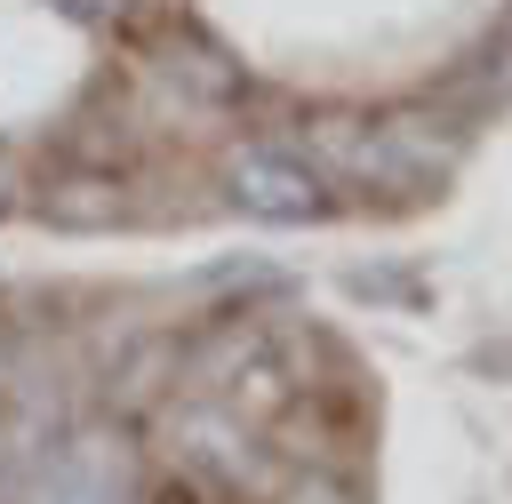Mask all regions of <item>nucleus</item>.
I'll use <instances>...</instances> for the list:
<instances>
[{"instance_id":"obj_1","label":"nucleus","mask_w":512,"mask_h":504,"mask_svg":"<svg viewBox=\"0 0 512 504\" xmlns=\"http://www.w3.org/2000/svg\"><path fill=\"white\" fill-rule=\"evenodd\" d=\"M24 504H136V448L120 424H72L40 448Z\"/></svg>"},{"instance_id":"obj_2","label":"nucleus","mask_w":512,"mask_h":504,"mask_svg":"<svg viewBox=\"0 0 512 504\" xmlns=\"http://www.w3.org/2000/svg\"><path fill=\"white\" fill-rule=\"evenodd\" d=\"M224 200L256 224H320L336 208V184L288 144H232L224 152Z\"/></svg>"},{"instance_id":"obj_3","label":"nucleus","mask_w":512,"mask_h":504,"mask_svg":"<svg viewBox=\"0 0 512 504\" xmlns=\"http://www.w3.org/2000/svg\"><path fill=\"white\" fill-rule=\"evenodd\" d=\"M176 456H184V472L208 480L216 496H248V488H256V424L232 416L224 400L176 416Z\"/></svg>"},{"instance_id":"obj_4","label":"nucleus","mask_w":512,"mask_h":504,"mask_svg":"<svg viewBox=\"0 0 512 504\" xmlns=\"http://www.w3.org/2000/svg\"><path fill=\"white\" fill-rule=\"evenodd\" d=\"M40 216H48L56 232H112V224L128 216V192H120L112 168H56V176L40 184Z\"/></svg>"},{"instance_id":"obj_5","label":"nucleus","mask_w":512,"mask_h":504,"mask_svg":"<svg viewBox=\"0 0 512 504\" xmlns=\"http://www.w3.org/2000/svg\"><path fill=\"white\" fill-rule=\"evenodd\" d=\"M160 72H168L192 104H232V96L248 88V72H240L216 40H200V32H168V40H160Z\"/></svg>"},{"instance_id":"obj_6","label":"nucleus","mask_w":512,"mask_h":504,"mask_svg":"<svg viewBox=\"0 0 512 504\" xmlns=\"http://www.w3.org/2000/svg\"><path fill=\"white\" fill-rule=\"evenodd\" d=\"M272 504H360V488H352V480H336V472H296Z\"/></svg>"},{"instance_id":"obj_7","label":"nucleus","mask_w":512,"mask_h":504,"mask_svg":"<svg viewBox=\"0 0 512 504\" xmlns=\"http://www.w3.org/2000/svg\"><path fill=\"white\" fill-rule=\"evenodd\" d=\"M16 208V176H8V160H0V216Z\"/></svg>"},{"instance_id":"obj_8","label":"nucleus","mask_w":512,"mask_h":504,"mask_svg":"<svg viewBox=\"0 0 512 504\" xmlns=\"http://www.w3.org/2000/svg\"><path fill=\"white\" fill-rule=\"evenodd\" d=\"M504 48H512V0H504Z\"/></svg>"},{"instance_id":"obj_9","label":"nucleus","mask_w":512,"mask_h":504,"mask_svg":"<svg viewBox=\"0 0 512 504\" xmlns=\"http://www.w3.org/2000/svg\"><path fill=\"white\" fill-rule=\"evenodd\" d=\"M128 8H136V0H128Z\"/></svg>"}]
</instances>
